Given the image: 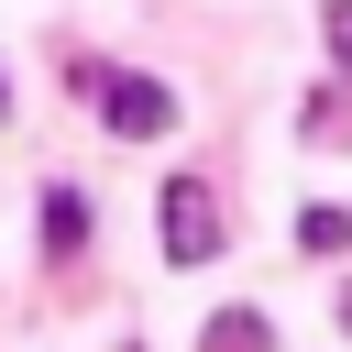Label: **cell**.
Masks as SVG:
<instances>
[{
    "label": "cell",
    "instance_id": "1",
    "mask_svg": "<svg viewBox=\"0 0 352 352\" xmlns=\"http://www.w3.org/2000/svg\"><path fill=\"white\" fill-rule=\"evenodd\" d=\"M77 99L121 132V143H154V132H176V88L165 77H132V66H77Z\"/></svg>",
    "mask_w": 352,
    "mask_h": 352
},
{
    "label": "cell",
    "instance_id": "2",
    "mask_svg": "<svg viewBox=\"0 0 352 352\" xmlns=\"http://www.w3.org/2000/svg\"><path fill=\"white\" fill-rule=\"evenodd\" d=\"M154 242H165L176 264H209V253H220V198H209L198 176H176V187L154 198Z\"/></svg>",
    "mask_w": 352,
    "mask_h": 352
},
{
    "label": "cell",
    "instance_id": "3",
    "mask_svg": "<svg viewBox=\"0 0 352 352\" xmlns=\"http://www.w3.org/2000/svg\"><path fill=\"white\" fill-rule=\"evenodd\" d=\"M198 352H275V319H264V308H220V319L198 330Z\"/></svg>",
    "mask_w": 352,
    "mask_h": 352
},
{
    "label": "cell",
    "instance_id": "4",
    "mask_svg": "<svg viewBox=\"0 0 352 352\" xmlns=\"http://www.w3.org/2000/svg\"><path fill=\"white\" fill-rule=\"evenodd\" d=\"M77 242H88V198H77V187H44V253L66 264Z\"/></svg>",
    "mask_w": 352,
    "mask_h": 352
},
{
    "label": "cell",
    "instance_id": "5",
    "mask_svg": "<svg viewBox=\"0 0 352 352\" xmlns=\"http://www.w3.org/2000/svg\"><path fill=\"white\" fill-rule=\"evenodd\" d=\"M297 242H308V253H341V242H352V220H341V209H308V220H297Z\"/></svg>",
    "mask_w": 352,
    "mask_h": 352
},
{
    "label": "cell",
    "instance_id": "6",
    "mask_svg": "<svg viewBox=\"0 0 352 352\" xmlns=\"http://www.w3.org/2000/svg\"><path fill=\"white\" fill-rule=\"evenodd\" d=\"M330 55H341V66H352V0H341V11H330Z\"/></svg>",
    "mask_w": 352,
    "mask_h": 352
},
{
    "label": "cell",
    "instance_id": "7",
    "mask_svg": "<svg viewBox=\"0 0 352 352\" xmlns=\"http://www.w3.org/2000/svg\"><path fill=\"white\" fill-rule=\"evenodd\" d=\"M341 330H352V286H341Z\"/></svg>",
    "mask_w": 352,
    "mask_h": 352
},
{
    "label": "cell",
    "instance_id": "8",
    "mask_svg": "<svg viewBox=\"0 0 352 352\" xmlns=\"http://www.w3.org/2000/svg\"><path fill=\"white\" fill-rule=\"evenodd\" d=\"M0 110H11V77H0Z\"/></svg>",
    "mask_w": 352,
    "mask_h": 352
}]
</instances>
